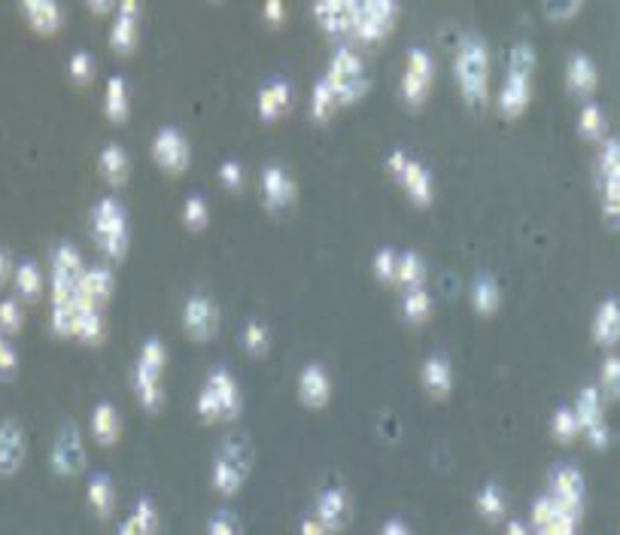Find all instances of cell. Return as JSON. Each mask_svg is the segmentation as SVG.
<instances>
[{"instance_id":"cell-1","label":"cell","mask_w":620,"mask_h":535,"mask_svg":"<svg viewBox=\"0 0 620 535\" xmlns=\"http://www.w3.org/2000/svg\"><path fill=\"white\" fill-rule=\"evenodd\" d=\"M490 80H493V58L490 43L478 31H465L456 40L453 52V83L465 104L484 107L490 101Z\"/></svg>"},{"instance_id":"cell-2","label":"cell","mask_w":620,"mask_h":535,"mask_svg":"<svg viewBox=\"0 0 620 535\" xmlns=\"http://www.w3.org/2000/svg\"><path fill=\"white\" fill-rule=\"evenodd\" d=\"M535 67H538V55L535 46L529 40H517L508 52V64H505V76L496 95V107L502 116L517 119L529 101H532V83H535Z\"/></svg>"},{"instance_id":"cell-3","label":"cell","mask_w":620,"mask_h":535,"mask_svg":"<svg viewBox=\"0 0 620 535\" xmlns=\"http://www.w3.org/2000/svg\"><path fill=\"white\" fill-rule=\"evenodd\" d=\"M250 469H253V447L247 435H228L213 456L210 484L219 496H235L244 490Z\"/></svg>"},{"instance_id":"cell-4","label":"cell","mask_w":620,"mask_h":535,"mask_svg":"<svg viewBox=\"0 0 620 535\" xmlns=\"http://www.w3.org/2000/svg\"><path fill=\"white\" fill-rule=\"evenodd\" d=\"M195 411L207 423L228 420L241 411V384L225 365H216L207 371L204 384L198 390V399H195Z\"/></svg>"},{"instance_id":"cell-5","label":"cell","mask_w":620,"mask_h":535,"mask_svg":"<svg viewBox=\"0 0 620 535\" xmlns=\"http://www.w3.org/2000/svg\"><path fill=\"white\" fill-rule=\"evenodd\" d=\"M326 80L335 86L341 104H350V101H359L365 98L368 86H371V73H368V64L362 58V52L350 43H341L329 52V61H326V70H323Z\"/></svg>"},{"instance_id":"cell-6","label":"cell","mask_w":620,"mask_h":535,"mask_svg":"<svg viewBox=\"0 0 620 535\" xmlns=\"http://www.w3.org/2000/svg\"><path fill=\"white\" fill-rule=\"evenodd\" d=\"M92 235L98 241V247L107 256H125L128 253V241H131V222H128V210L116 195H101L92 204Z\"/></svg>"},{"instance_id":"cell-7","label":"cell","mask_w":620,"mask_h":535,"mask_svg":"<svg viewBox=\"0 0 620 535\" xmlns=\"http://www.w3.org/2000/svg\"><path fill=\"white\" fill-rule=\"evenodd\" d=\"M386 171L396 177V183L408 192L411 201L429 204L435 198V174L429 171L423 159H417L405 146H393L386 152Z\"/></svg>"},{"instance_id":"cell-8","label":"cell","mask_w":620,"mask_h":535,"mask_svg":"<svg viewBox=\"0 0 620 535\" xmlns=\"http://www.w3.org/2000/svg\"><path fill=\"white\" fill-rule=\"evenodd\" d=\"M396 19H399V7L393 0H356L350 37L359 43H374L396 28Z\"/></svg>"},{"instance_id":"cell-9","label":"cell","mask_w":620,"mask_h":535,"mask_svg":"<svg viewBox=\"0 0 620 535\" xmlns=\"http://www.w3.org/2000/svg\"><path fill=\"white\" fill-rule=\"evenodd\" d=\"M435 83V58L426 46L414 43L408 52H405V64H402V76H399V92H402V101L417 107L426 101L429 89Z\"/></svg>"},{"instance_id":"cell-10","label":"cell","mask_w":620,"mask_h":535,"mask_svg":"<svg viewBox=\"0 0 620 535\" xmlns=\"http://www.w3.org/2000/svg\"><path fill=\"white\" fill-rule=\"evenodd\" d=\"M578 526H581V514L569 511L566 505H560L548 493L535 496V502L529 508L532 535H578Z\"/></svg>"},{"instance_id":"cell-11","label":"cell","mask_w":620,"mask_h":535,"mask_svg":"<svg viewBox=\"0 0 620 535\" xmlns=\"http://www.w3.org/2000/svg\"><path fill=\"white\" fill-rule=\"evenodd\" d=\"M149 152H152L155 165H159L162 171H168V174H183L192 162V143L177 125L155 128Z\"/></svg>"},{"instance_id":"cell-12","label":"cell","mask_w":620,"mask_h":535,"mask_svg":"<svg viewBox=\"0 0 620 535\" xmlns=\"http://www.w3.org/2000/svg\"><path fill=\"white\" fill-rule=\"evenodd\" d=\"M575 414H578V423H581V432L587 435V441L593 447H605L611 432H608V420H605V396L596 384H587L578 390L575 402H572Z\"/></svg>"},{"instance_id":"cell-13","label":"cell","mask_w":620,"mask_h":535,"mask_svg":"<svg viewBox=\"0 0 620 535\" xmlns=\"http://www.w3.org/2000/svg\"><path fill=\"white\" fill-rule=\"evenodd\" d=\"M180 320H183V332L195 341H210L216 332H219V304L207 295V292H192L186 301H183V311H180Z\"/></svg>"},{"instance_id":"cell-14","label":"cell","mask_w":620,"mask_h":535,"mask_svg":"<svg viewBox=\"0 0 620 535\" xmlns=\"http://www.w3.org/2000/svg\"><path fill=\"white\" fill-rule=\"evenodd\" d=\"M548 496H554L560 505H566L569 511L584 517V502H587V481L581 475L578 466L572 463H557L548 472Z\"/></svg>"},{"instance_id":"cell-15","label":"cell","mask_w":620,"mask_h":535,"mask_svg":"<svg viewBox=\"0 0 620 535\" xmlns=\"http://www.w3.org/2000/svg\"><path fill=\"white\" fill-rule=\"evenodd\" d=\"M52 469L64 478H73L86 469V441L73 423H64L52 441Z\"/></svg>"},{"instance_id":"cell-16","label":"cell","mask_w":620,"mask_h":535,"mask_svg":"<svg viewBox=\"0 0 620 535\" xmlns=\"http://www.w3.org/2000/svg\"><path fill=\"white\" fill-rule=\"evenodd\" d=\"M259 186H262V201L268 210H286L298 198V183L283 162H265L259 171Z\"/></svg>"},{"instance_id":"cell-17","label":"cell","mask_w":620,"mask_h":535,"mask_svg":"<svg viewBox=\"0 0 620 535\" xmlns=\"http://www.w3.org/2000/svg\"><path fill=\"white\" fill-rule=\"evenodd\" d=\"M599 177H602V207L608 216L620 219V140L617 137L602 140Z\"/></svg>"},{"instance_id":"cell-18","label":"cell","mask_w":620,"mask_h":535,"mask_svg":"<svg viewBox=\"0 0 620 535\" xmlns=\"http://www.w3.org/2000/svg\"><path fill=\"white\" fill-rule=\"evenodd\" d=\"M310 514L320 517L329 526L332 535H341L347 529L350 517H353V499H350V493L341 484H329V487H323L317 493L314 511H310Z\"/></svg>"},{"instance_id":"cell-19","label":"cell","mask_w":620,"mask_h":535,"mask_svg":"<svg viewBox=\"0 0 620 535\" xmlns=\"http://www.w3.org/2000/svg\"><path fill=\"white\" fill-rule=\"evenodd\" d=\"M295 390L301 405L307 408H323L332 399V374L323 362H304L298 377H295Z\"/></svg>"},{"instance_id":"cell-20","label":"cell","mask_w":620,"mask_h":535,"mask_svg":"<svg viewBox=\"0 0 620 535\" xmlns=\"http://www.w3.org/2000/svg\"><path fill=\"white\" fill-rule=\"evenodd\" d=\"M140 19H143V7L137 4V0H122V4H116V10L110 16V34H107L110 46L119 52H128L137 43Z\"/></svg>"},{"instance_id":"cell-21","label":"cell","mask_w":620,"mask_h":535,"mask_svg":"<svg viewBox=\"0 0 620 535\" xmlns=\"http://www.w3.org/2000/svg\"><path fill=\"white\" fill-rule=\"evenodd\" d=\"M165 368H155L143 359H134V368H131V387H134V396L143 408L155 411L162 402H165Z\"/></svg>"},{"instance_id":"cell-22","label":"cell","mask_w":620,"mask_h":535,"mask_svg":"<svg viewBox=\"0 0 620 535\" xmlns=\"http://www.w3.org/2000/svg\"><path fill=\"white\" fill-rule=\"evenodd\" d=\"M28 438L22 423L16 420H0V475H16L25 463Z\"/></svg>"},{"instance_id":"cell-23","label":"cell","mask_w":620,"mask_h":535,"mask_svg":"<svg viewBox=\"0 0 620 535\" xmlns=\"http://www.w3.org/2000/svg\"><path fill=\"white\" fill-rule=\"evenodd\" d=\"M292 98H295V89L286 76H271V80L262 83V89L256 95V110L265 122H274L292 107Z\"/></svg>"},{"instance_id":"cell-24","label":"cell","mask_w":620,"mask_h":535,"mask_svg":"<svg viewBox=\"0 0 620 535\" xmlns=\"http://www.w3.org/2000/svg\"><path fill=\"white\" fill-rule=\"evenodd\" d=\"M566 86H569V92H575V95H593V92H596V86H599V67H596V61H593L587 52L572 49V52L566 55Z\"/></svg>"},{"instance_id":"cell-25","label":"cell","mask_w":620,"mask_h":535,"mask_svg":"<svg viewBox=\"0 0 620 535\" xmlns=\"http://www.w3.org/2000/svg\"><path fill=\"white\" fill-rule=\"evenodd\" d=\"M420 384L429 396L444 399L453 390V362L447 353H429L420 365Z\"/></svg>"},{"instance_id":"cell-26","label":"cell","mask_w":620,"mask_h":535,"mask_svg":"<svg viewBox=\"0 0 620 535\" xmlns=\"http://www.w3.org/2000/svg\"><path fill=\"white\" fill-rule=\"evenodd\" d=\"M590 332L599 347H614L620 341V298L617 295H605L599 301Z\"/></svg>"},{"instance_id":"cell-27","label":"cell","mask_w":620,"mask_h":535,"mask_svg":"<svg viewBox=\"0 0 620 535\" xmlns=\"http://www.w3.org/2000/svg\"><path fill=\"white\" fill-rule=\"evenodd\" d=\"M353 4L356 0H323L314 10V19L320 22L323 31L329 34H338V37H350V25H353Z\"/></svg>"},{"instance_id":"cell-28","label":"cell","mask_w":620,"mask_h":535,"mask_svg":"<svg viewBox=\"0 0 620 535\" xmlns=\"http://www.w3.org/2000/svg\"><path fill=\"white\" fill-rule=\"evenodd\" d=\"M113 286H116V277L107 265H86L80 274V283H76V295H83L104 308V301L110 298Z\"/></svg>"},{"instance_id":"cell-29","label":"cell","mask_w":620,"mask_h":535,"mask_svg":"<svg viewBox=\"0 0 620 535\" xmlns=\"http://www.w3.org/2000/svg\"><path fill=\"white\" fill-rule=\"evenodd\" d=\"M104 311H101V304L83 298V295H76V320H73V335H80L86 341H101L104 338Z\"/></svg>"},{"instance_id":"cell-30","label":"cell","mask_w":620,"mask_h":535,"mask_svg":"<svg viewBox=\"0 0 620 535\" xmlns=\"http://www.w3.org/2000/svg\"><path fill=\"white\" fill-rule=\"evenodd\" d=\"M469 298H472V308L478 314H496L499 304H502V286H499V280L490 271H478L472 277Z\"/></svg>"},{"instance_id":"cell-31","label":"cell","mask_w":620,"mask_h":535,"mask_svg":"<svg viewBox=\"0 0 620 535\" xmlns=\"http://www.w3.org/2000/svg\"><path fill=\"white\" fill-rule=\"evenodd\" d=\"M399 311L408 323H426L435 311V298L429 286L399 289Z\"/></svg>"},{"instance_id":"cell-32","label":"cell","mask_w":620,"mask_h":535,"mask_svg":"<svg viewBox=\"0 0 620 535\" xmlns=\"http://www.w3.org/2000/svg\"><path fill=\"white\" fill-rule=\"evenodd\" d=\"M89 426H92V435L101 441V444H116L119 435H122V417H119V408L113 402H98L92 408V417H89Z\"/></svg>"},{"instance_id":"cell-33","label":"cell","mask_w":620,"mask_h":535,"mask_svg":"<svg viewBox=\"0 0 620 535\" xmlns=\"http://www.w3.org/2000/svg\"><path fill=\"white\" fill-rule=\"evenodd\" d=\"M98 168L104 174V180L110 183H125L128 174H131V159H128V152L122 143H104L101 152H98Z\"/></svg>"},{"instance_id":"cell-34","label":"cell","mask_w":620,"mask_h":535,"mask_svg":"<svg viewBox=\"0 0 620 535\" xmlns=\"http://www.w3.org/2000/svg\"><path fill=\"white\" fill-rule=\"evenodd\" d=\"M475 511L487 523H505L508 520V496L499 484H484L475 496Z\"/></svg>"},{"instance_id":"cell-35","label":"cell","mask_w":620,"mask_h":535,"mask_svg":"<svg viewBox=\"0 0 620 535\" xmlns=\"http://www.w3.org/2000/svg\"><path fill=\"white\" fill-rule=\"evenodd\" d=\"M104 113L113 122H122L131 113V86L122 73H113L104 86Z\"/></svg>"},{"instance_id":"cell-36","label":"cell","mask_w":620,"mask_h":535,"mask_svg":"<svg viewBox=\"0 0 620 535\" xmlns=\"http://www.w3.org/2000/svg\"><path fill=\"white\" fill-rule=\"evenodd\" d=\"M86 499H89V508L98 514V517H110L113 508H116V490H113V481L107 472H92L89 484H86Z\"/></svg>"},{"instance_id":"cell-37","label":"cell","mask_w":620,"mask_h":535,"mask_svg":"<svg viewBox=\"0 0 620 535\" xmlns=\"http://www.w3.org/2000/svg\"><path fill=\"white\" fill-rule=\"evenodd\" d=\"M429 280V265L417 250H399V268H396V283L399 289L411 286H426Z\"/></svg>"},{"instance_id":"cell-38","label":"cell","mask_w":620,"mask_h":535,"mask_svg":"<svg viewBox=\"0 0 620 535\" xmlns=\"http://www.w3.org/2000/svg\"><path fill=\"white\" fill-rule=\"evenodd\" d=\"M338 107H341V98H338L335 86L320 73V76H317V83H314V89H310V116L323 122V119H329Z\"/></svg>"},{"instance_id":"cell-39","label":"cell","mask_w":620,"mask_h":535,"mask_svg":"<svg viewBox=\"0 0 620 535\" xmlns=\"http://www.w3.org/2000/svg\"><path fill=\"white\" fill-rule=\"evenodd\" d=\"M22 13L31 19L34 28H43V31L58 28L61 19H64V10L55 4V0H25V4H22Z\"/></svg>"},{"instance_id":"cell-40","label":"cell","mask_w":620,"mask_h":535,"mask_svg":"<svg viewBox=\"0 0 620 535\" xmlns=\"http://www.w3.org/2000/svg\"><path fill=\"white\" fill-rule=\"evenodd\" d=\"M241 344H244L253 356L268 353V347H271V329H268V323L259 320V317H250V320L244 323V329H241Z\"/></svg>"},{"instance_id":"cell-41","label":"cell","mask_w":620,"mask_h":535,"mask_svg":"<svg viewBox=\"0 0 620 535\" xmlns=\"http://www.w3.org/2000/svg\"><path fill=\"white\" fill-rule=\"evenodd\" d=\"M578 131L590 140H602L605 134V110L596 101H584L578 113Z\"/></svg>"},{"instance_id":"cell-42","label":"cell","mask_w":620,"mask_h":535,"mask_svg":"<svg viewBox=\"0 0 620 535\" xmlns=\"http://www.w3.org/2000/svg\"><path fill=\"white\" fill-rule=\"evenodd\" d=\"M13 280H16V289H19L22 295L34 298V295L40 292V286H43V271H40V265H37L34 259H22V262H16V268H13Z\"/></svg>"},{"instance_id":"cell-43","label":"cell","mask_w":620,"mask_h":535,"mask_svg":"<svg viewBox=\"0 0 620 535\" xmlns=\"http://www.w3.org/2000/svg\"><path fill=\"white\" fill-rule=\"evenodd\" d=\"M602 396L608 399H620V356L617 353H608L599 365V384Z\"/></svg>"},{"instance_id":"cell-44","label":"cell","mask_w":620,"mask_h":535,"mask_svg":"<svg viewBox=\"0 0 620 535\" xmlns=\"http://www.w3.org/2000/svg\"><path fill=\"white\" fill-rule=\"evenodd\" d=\"M396 268H399V250L396 247H380L371 259V271L383 283H396Z\"/></svg>"},{"instance_id":"cell-45","label":"cell","mask_w":620,"mask_h":535,"mask_svg":"<svg viewBox=\"0 0 620 535\" xmlns=\"http://www.w3.org/2000/svg\"><path fill=\"white\" fill-rule=\"evenodd\" d=\"M551 432H554L560 441H572V438H578L581 423H578V414H575L572 405H563V408L554 411V417H551Z\"/></svg>"},{"instance_id":"cell-46","label":"cell","mask_w":620,"mask_h":535,"mask_svg":"<svg viewBox=\"0 0 620 535\" xmlns=\"http://www.w3.org/2000/svg\"><path fill=\"white\" fill-rule=\"evenodd\" d=\"M204 535H244V526L241 520L231 514L228 508H219L207 517V526H204Z\"/></svg>"},{"instance_id":"cell-47","label":"cell","mask_w":620,"mask_h":535,"mask_svg":"<svg viewBox=\"0 0 620 535\" xmlns=\"http://www.w3.org/2000/svg\"><path fill=\"white\" fill-rule=\"evenodd\" d=\"M183 225L186 228H204L207 225V219H210V204H207V198L204 195H189L186 201H183Z\"/></svg>"},{"instance_id":"cell-48","label":"cell","mask_w":620,"mask_h":535,"mask_svg":"<svg viewBox=\"0 0 620 535\" xmlns=\"http://www.w3.org/2000/svg\"><path fill=\"white\" fill-rule=\"evenodd\" d=\"M67 70H70L73 80L86 83V80H92V76H95L98 61H95V55H92L89 49H73L70 58H67Z\"/></svg>"},{"instance_id":"cell-49","label":"cell","mask_w":620,"mask_h":535,"mask_svg":"<svg viewBox=\"0 0 620 535\" xmlns=\"http://www.w3.org/2000/svg\"><path fill=\"white\" fill-rule=\"evenodd\" d=\"M22 304H19V298H0V329H7V332H13V329H19L22 326Z\"/></svg>"},{"instance_id":"cell-50","label":"cell","mask_w":620,"mask_h":535,"mask_svg":"<svg viewBox=\"0 0 620 535\" xmlns=\"http://www.w3.org/2000/svg\"><path fill=\"white\" fill-rule=\"evenodd\" d=\"M216 174H219V183H222L225 189H238V186H244V165H241L238 159H222Z\"/></svg>"},{"instance_id":"cell-51","label":"cell","mask_w":620,"mask_h":535,"mask_svg":"<svg viewBox=\"0 0 620 535\" xmlns=\"http://www.w3.org/2000/svg\"><path fill=\"white\" fill-rule=\"evenodd\" d=\"M16 362H19V353L13 347V341L4 332H0V374H13Z\"/></svg>"},{"instance_id":"cell-52","label":"cell","mask_w":620,"mask_h":535,"mask_svg":"<svg viewBox=\"0 0 620 535\" xmlns=\"http://www.w3.org/2000/svg\"><path fill=\"white\" fill-rule=\"evenodd\" d=\"M298 535H332V532H329V526H326L320 517H314V514H304V517H301V523H298Z\"/></svg>"},{"instance_id":"cell-53","label":"cell","mask_w":620,"mask_h":535,"mask_svg":"<svg viewBox=\"0 0 620 535\" xmlns=\"http://www.w3.org/2000/svg\"><path fill=\"white\" fill-rule=\"evenodd\" d=\"M581 13V0H572V4H545V16L551 19H569Z\"/></svg>"},{"instance_id":"cell-54","label":"cell","mask_w":620,"mask_h":535,"mask_svg":"<svg viewBox=\"0 0 620 535\" xmlns=\"http://www.w3.org/2000/svg\"><path fill=\"white\" fill-rule=\"evenodd\" d=\"M377 535H414V529L402 520V517H386L380 523V532Z\"/></svg>"},{"instance_id":"cell-55","label":"cell","mask_w":620,"mask_h":535,"mask_svg":"<svg viewBox=\"0 0 620 535\" xmlns=\"http://www.w3.org/2000/svg\"><path fill=\"white\" fill-rule=\"evenodd\" d=\"M262 16H265L268 22H274V25H277V22H283V19H286V7L280 4V0H268V4L262 7Z\"/></svg>"},{"instance_id":"cell-56","label":"cell","mask_w":620,"mask_h":535,"mask_svg":"<svg viewBox=\"0 0 620 535\" xmlns=\"http://www.w3.org/2000/svg\"><path fill=\"white\" fill-rule=\"evenodd\" d=\"M505 535H532V529H529V520H520V517H508V520H505Z\"/></svg>"},{"instance_id":"cell-57","label":"cell","mask_w":620,"mask_h":535,"mask_svg":"<svg viewBox=\"0 0 620 535\" xmlns=\"http://www.w3.org/2000/svg\"><path fill=\"white\" fill-rule=\"evenodd\" d=\"M116 535H152V532H146L143 526H137L131 517H125L122 523H119V529H116Z\"/></svg>"},{"instance_id":"cell-58","label":"cell","mask_w":620,"mask_h":535,"mask_svg":"<svg viewBox=\"0 0 620 535\" xmlns=\"http://www.w3.org/2000/svg\"><path fill=\"white\" fill-rule=\"evenodd\" d=\"M13 268H16V262H13L10 250H4V247H0V280H4V277H10V274H13Z\"/></svg>"}]
</instances>
